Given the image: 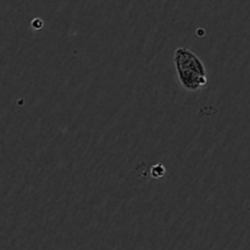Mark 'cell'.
I'll return each mask as SVG.
<instances>
[{
    "label": "cell",
    "mask_w": 250,
    "mask_h": 250,
    "mask_svg": "<svg viewBox=\"0 0 250 250\" xmlns=\"http://www.w3.org/2000/svg\"><path fill=\"white\" fill-rule=\"evenodd\" d=\"M176 72L181 85L188 92H197L207 85L208 72L202 59L187 48H177L173 54Z\"/></svg>",
    "instance_id": "cell-1"
}]
</instances>
